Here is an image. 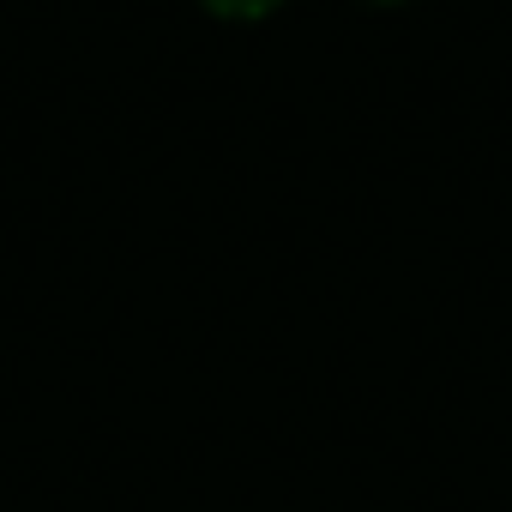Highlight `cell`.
I'll use <instances>...</instances> for the list:
<instances>
[{
	"instance_id": "cell-1",
	"label": "cell",
	"mask_w": 512,
	"mask_h": 512,
	"mask_svg": "<svg viewBox=\"0 0 512 512\" xmlns=\"http://www.w3.org/2000/svg\"><path fill=\"white\" fill-rule=\"evenodd\" d=\"M211 7H223V13H266V7H278V0H211Z\"/></svg>"
}]
</instances>
